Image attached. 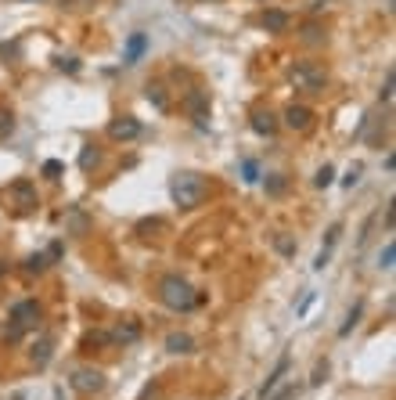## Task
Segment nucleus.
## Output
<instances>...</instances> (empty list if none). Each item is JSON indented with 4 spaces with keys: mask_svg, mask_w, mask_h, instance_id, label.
<instances>
[{
    "mask_svg": "<svg viewBox=\"0 0 396 400\" xmlns=\"http://www.w3.org/2000/svg\"><path fill=\"white\" fill-rule=\"evenodd\" d=\"M159 299H162V307L177 310V314H188V310H195L198 303H202V292H198L188 278L166 274V278L159 281Z\"/></svg>",
    "mask_w": 396,
    "mask_h": 400,
    "instance_id": "obj_1",
    "label": "nucleus"
},
{
    "mask_svg": "<svg viewBox=\"0 0 396 400\" xmlns=\"http://www.w3.org/2000/svg\"><path fill=\"white\" fill-rule=\"evenodd\" d=\"M169 195H173V202L180 209H195V206L206 202L209 180L202 174H195V169H180V174H173V180H169Z\"/></svg>",
    "mask_w": 396,
    "mask_h": 400,
    "instance_id": "obj_2",
    "label": "nucleus"
},
{
    "mask_svg": "<svg viewBox=\"0 0 396 400\" xmlns=\"http://www.w3.org/2000/svg\"><path fill=\"white\" fill-rule=\"evenodd\" d=\"M288 83H292L295 91L321 94L324 87H328V69H324L321 62H314V58H303V62H295L288 69Z\"/></svg>",
    "mask_w": 396,
    "mask_h": 400,
    "instance_id": "obj_3",
    "label": "nucleus"
},
{
    "mask_svg": "<svg viewBox=\"0 0 396 400\" xmlns=\"http://www.w3.org/2000/svg\"><path fill=\"white\" fill-rule=\"evenodd\" d=\"M0 202H4L11 213H18V217H25V213H33V209L40 206V198H36V184H33V180H25V177L11 180L8 188L0 191Z\"/></svg>",
    "mask_w": 396,
    "mask_h": 400,
    "instance_id": "obj_4",
    "label": "nucleus"
},
{
    "mask_svg": "<svg viewBox=\"0 0 396 400\" xmlns=\"http://www.w3.org/2000/svg\"><path fill=\"white\" fill-rule=\"evenodd\" d=\"M40 318H44V310H40V303L36 299H22V303H15L11 307V325H8V342H18L29 328H36L40 325Z\"/></svg>",
    "mask_w": 396,
    "mask_h": 400,
    "instance_id": "obj_5",
    "label": "nucleus"
},
{
    "mask_svg": "<svg viewBox=\"0 0 396 400\" xmlns=\"http://www.w3.org/2000/svg\"><path fill=\"white\" fill-rule=\"evenodd\" d=\"M73 390L83 397H94L105 390V371L101 368H76L73 371Z\"/></svg>",
    "mask_w": 396,
    "mask_h": 400,
    "instance_id": "obj_6",
    "label": "nucleus"
},
{
    "mask_svg": "<svg viewBox=\"0 0 396 400\" xmlns=\"http://www.w3.org/2000/svg\"><path fill=\"white\" fill-rule=\"evenodd\" d=\"M184 108H188V116L195 119V126H209V94L206 91H188V97H184Z\"/></svg>",
    "mask_w": 396,
    "mask_h": 400,
    "instance_id": "obj_7",
    "label": "nucleus"
},
{
    "mask_svg": "<svg viewBox=\"0 0 396 400\" xmlns=\"http://www.w3.org/2000/svg\"><path fill=\"white\" fill-rule=\"evenodd\" d=\"M108 137L112 141H137L140 137V123L134 116H119L108 123Z\"/></svg>",
    "mask_w": 396,
    "mask_h": 400,
    "instance_id": "obj_8",
    "label": "nucleus"
},
{
    "mask_svg": "<svg viewBox=\"0 0 396 400\" xmlns=\"http://www.w3.org/2000/svg\"><path fill=\"white\" fill-rule=\"evenodd\" d=\"M285 126L295 134H306L310 126H314V112H310L306 105H288L285 108Z\"/></svg>",
    "mask_w": 396,
    "mask_h": 400,
    "instance_id": "obj_9",
    "label": "nucleus"
},
{
    "mask_svg": "<svg viewBox=\"0 0 396 400\" xmlns=\"http://www.w3.org/2000/svg\"><path fill=\"white\" fill-rule=\"evenodd\" d=\"M51 357H54V339H51V336H36V339L29 342V361H33L36 368H47Z\"/></svg>",
    "mask_w": 396,
    "mask_h": 400,
    "instance_id": "obj_10",
    "label": "nucleus"
},
{
    "mask_svg": "<svg viewBox=\"0 0 396 400\" xmlns=\"http://www.w3.org/2000/svg\"><path fill=\"white\" fill-rule=\"evenodd\" d=\"M249 126H252L260 137H274V134H277V116H274L271 108H256V112L249 116Z\"/></svg>",
    "mask_w": 396,
    "mask_h": 400,
    "instance_id": "obj_11",
    "label": "nucleus"
},
{
    "mask_svg": "<svg viewBox=\"0 0 396 400\" xmlns=\"http://www.w3.org/2000/svg\"><path fill=\"white\" fill-rule=\"evenodd\" d=\"M338 238H343V224H332L328 235H324V246H321V252H317V260H314V270H324V267H328L332 252H335V246H338Z\"/></svg>",
    "mask_w": 396,
    "mask_h": 400,
    "instance_id": "obj_12",
    "label": "nucleus"
},
{
    "mask_svg": "<svg viewBox=\"0 0 396 400\" xmlns=\"http://www.w3.org/2000/svg\"><path fill=\"white\" fill-rule=\"evenodd\" d=\"M260 25H263L267 33H285L288 25H292V19H288V11H281V8H267L263 19H260Z\"/></svg>",
    "mask_w": 396,
    "mask_h": 400,
    "instance_id": "obj_13",
    "label": "nucleus"
},
{
    "mask_svg": "<svg viewBox=\"0 0 396 400\" xmlns=\"http://www.w3.org/2000/svg\"><path fill=\"white\" fill-rule=\"evenodd\" d=\"M288 364H292V361H288V353H285V357H281V361L274 364V371H271V379H267V382H263V390H260V397H263V400H267V397H274V390H277V386H281V379H285V371H288Z\"/></svg>",
    "mask_w": 396,
    "mask_h": 400,
    "instance_id": "obj_14",
    "label": "nucleus"
},
{
    "mask_svg": "<svg viewBox=\"0 0 396 400\" xmlns=\"http://www.w3.org/2000/svg\"><path fill=\"white\" fill-rule=\"evenodd\" d=\"M145 51H148V36H145V33H134L130 40H126V54H123V62H126V65H137Z\"/></svg>",
    "mask_w": 396,
    "mask_h": 400,
    "instance_id": "obj_15",
    "label": "nucleus"
},
{
    "mask_svg": "<svg viewBox=\"0 0 396 400\" xmlns=\"http://www.w3.org/2000/svg\"><path fill=\"white\" fill-rule=\"evenodd\" d=\"M166 350L169 353H191L195 350V339L188 332H169L166 336Z\"/></svg>",
    "mask_w": 396,
    "mask_h": 400,
    "instance_id": "obj_16",
    "label": "nucleus"
},
{
    "mask_svg": "<svg viewBox=\"0 0 396 400\" xmlns=\"http://www.w3.org/2000/svg\"><path fill=\"white\" fill-rule=\"evenodd\" d=\"M148 102L159 108V112L169 108V97H166V87H162V83H148Z\"/></svg>",
    "mask_w": 396,
    "mask_h": 400,
    "instance_id": "obj_17",
    "label": "nucleus"
},
{
    "mask_svg": "<svg viewBox=\"0 0 396 400\" xmlns=\"http://www.w3.org/2000/svg\"><path fill=\"white\" fill-rule=\"evenodd\" d=\"M137 336H140V325L130 321V325H119L116 332H112V342H134Z\"/></svg>",
    "mask_w": 396,
    "mask_h": 400,
    "instance_id": "obj_18",
    "label": "nucleus"
},
{
    "mask_svg": "<svg viewBox=\"0 0 396 400\" xmlns=\"http://www.w3.org/2000/svg\"><path fill=\"white\" fill-rule=\"evenodd\" d=\"M11 134H15V112L8 105H0V141H8Z\"/></svg>",
    "mask_w": 396,
    "mask_h": 400,
    "instance_id": "obj_19",
    "label": "nucleus"
},
{
    "mask_svg": "<svg viewBox=\"0 0 396 400\" xmlns=\"http://www.w3.org/2000/svg\"><path fill=\"white\" fill-rule=\"evenodd\" d=\"M360 314H364V299H357V303H353V310L346 314V321H343V328H338V336H349L353 332V325L360 321Z\"/></svg>",
    "mask_w": 396,
    "mask_h": 400,
    "instance_id": "obj_20",
    "label": "nucleus"
},
{
    "mask_svg": "<svg viewBox=\"0 0 396 400\" xmlns=\"http://www.w3.org/2000/svg\"><path fill=\"white\" fill-rule=\"evenodd\" d=\"M97 163H101V152H97L94 145H87V148L79 152V169H87V174H90V169H94Z\"/></svg>",
    "mask_w": 396,
    "mask_h": 400,
    "instance_id": "obj_21",
    "label": "nucleus"
},
{
    "mask_svg": "<svg viewBox=\"0 0 396 400\" xmlns=\"http://www.w3.org/2000/svg\"><path fill=\"white\" fill-rule=\"evenodd\" d=\"M393 260H396V246H393V242H386V249L378 252V267L382 270H393Z\"/></svg>",
    "mask_w": 396,
    "mask_h": 400,
    "instance_id": "obj_22",
    "label": "nucleus"
},
{
    "mask_svg": "<svg viewBox=\"0 0 396 400\" xmlns=\"http://www.w3.org/2000/svg\"><path fill=\"white\" fill-rule=\"evenodd\" d=\"M393 87H396V73H393V69H386V83H382V91H378L382 102H393Z\"/></svg>",
    "mask_w": 396,
    "mask_h": 400,
    "instance_id": "obj_23",
    "label": "nucleus"
},
{
    "mask_svg": "<svg viewBox=\"0 0 396 400\" xmlns=\"http://www.w3.org/2000/svg\"><path fill=\"white\" fill-rule=\"evenodd\" d=\"M288 188V180H285V174H271V180H267V191L271 195H281Z\"/></svg>",
    "mask_w": 396,
    "mask_h": 400,
    "instance_id": "obj_24",
    "label": "nucleus"
},
{
    "mask_svg": "<svg viewBox=\"0 0 396 400\" xmlns=\"http://www.w3.org/2000/svg\"><path fill=\"white\" fill-rule=\"evenodd\" d=\"M108 342H112V332H90L83 339V346H108Z\"/></svg>",
    "mask_w": 396,
    "mask_h": 400,
    "instance_id": "obj_25",
    "label": "nucleus"
},
{
    "mask_svg": "<svg viewBox=\"0 0 396 400\" xmlns=\"http://www.w3.org/2000/svg\"><path fill=\"white\" fill-rule=\"evenodd\" d=\"M47 267V256H29V260H25V274H40V270H44Z\"/></svg>",
    "mask_w": 396,
    "mask_h": 400,
    "instance_id": "obj_26",
    "label": "nucleus"
},
{
    "mask_svg": "<svg viewBox=\"0 0 396 400\" xmlns=\"http://www.w3.org/2000/svg\"><path fill=\"white\" fill-rule=\"evenodd\" d=\"M332 180H335V169H332V166H321V169H317V177H314L317 188H328Z\"/></svg>",
    "mask_w": 396,
    "mask_h": 400,
    "instance_id": "obj_27",
    "label": "nucleus"
},
{
    "mask_svg": "<svg viewBox=\"0 0 396 400\" xmlns=\"http://www.w3.org/2000/svg\"><path fill=\"white\" fill-rule=\"evenodd\" d=\"M62 174H65V166H62L58 159H47V163H44V177H51V180H58Z\"/></svg>",
    "mask_w": 396,
    "mask_h": 400,
    "instance_id": "obj_28",
    "label": "nucleus"
},
{
    "mask_svg": "<svg viewBox=\"0 0 396 400\" xmlns=\"http://www.w3.org/2000/svg\"><path fill=\"white\" fill-rule=\"evenodd\" d=\"M324 379H328V361H317V368H314V375H310V386H321Z\"/></svg>",
    "mask_w": 396,
    "mask_h": 400,
    "instance_id": "obj_29",
    "label": "nucleus"
},
{
    "mask_svg": "<svg viewBox=\"0 0 396 400\" xmlns=\"http://www.w3.org/2000/svg\"><path fill=\"white\" fill-rule=\"evenodd\" d=\"M242 174H245V180L252 184V180H260V166L252 163V159H245V163H242Z\"/></svg>",
    "mask_w": 396,
    "mask_h": 400,
    "instance_id": "obj_30",
    "label": "nucleus"
},
{
    "mask_svg": "<svg viewBox=\"0 0 396 400\" xmlns=\"http://www.w3.org/2000/svg\"><path fill=\"white\" fill-rule=\"evenodd\" d=\"M274 246H277V252H285V256H295V246H292V242H288L285 235H277V238H274Z\"/></svg>",
    "mask_w": 396,
    "mask_h": 400,
    "instance_id": "obj_31",
    "label": "nucleus"
},
{
    "mask_svg": "<svg viewBox=\"0 0 396 400\" xmlns=\"http://www.w3.org/2000/svg\"><path fill=\"white\" fill-rule=\"evenodd\" d=\"M295 393H299V390H295V386H288V390H281L277 397H267V400H295Z\"/></svg>",
    "mask_w": 396,
    "mask_h": 400,
    "instance_id": "obj_32",
    "label": "nucleus"
},
{
    "mask_svg": "<svg viewBox=\"0 0 396 400\" xmlns=\"http://www.w3.org/2000/svg\"><path fill=\"white\" fill-rule=\"evenodd\" d=\"M357 177H360V166H353L349 174H346V180H343V184H346V188H353V184H357Z\"/></svg>",
    "mask_w": 396,
    "mask_h": 400,
    "instance_id": "obj_33",
    "label": "nucleus"
},
{
    "mask_svg": "<svg viewBox=\"0 0 396 400\" xmlns=\"http://www.w3.org/2000/svg\"><path fill=\"white\" fill-rule=\"evenodd\" d=\"M62 69H69V73H76L79 65H76V58H62Z\"/></svg>",
    "mask_w": 396,
    "mask_h": 400,
    "instance_id": "obj_34",
    "label": "nucleus"
},
{
    "mask_svg": "<svg viewBox=\"0 0 396 400\" xmlns=\"http://www.w3.org/2000/svg\"><path fill=\"white\" fill-rule=\"evenodd\" d=\"M209 4H213V0H209Z\"/></svg>",
    "mask_w": 396,
    "mask_h": 400,
    "instance_id": "obj_35",
    "label": "nucleus"
}]
</instances>
